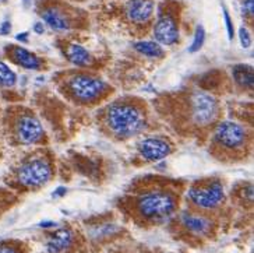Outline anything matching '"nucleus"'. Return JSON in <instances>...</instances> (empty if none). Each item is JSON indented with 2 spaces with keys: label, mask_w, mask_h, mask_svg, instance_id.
Segmentation results:
<instances>
[{
  "label": "nucleus",
  "mask_w": 254,
  "mask_h": 253,
  "mask_svg": "<svg viewBox=\"0 0 254 253\" xmlns=\"http://www.w3.org/2000/svg\"><path fill=\"white\" fill-rule=\"evenodd\" d=\"M154 105L159 116L183 137H205L222 115L219 100L214 94L203 90L162 95Z\"/></svg>",
  "instance_id": "1"
},
{
  "label": "nucleus",
  "mask_w": 254,
  "mask_h": 253,
  "mask_svg": "<svg viewBox=\"0 0 254 253\" xmlns=\"http://www.w3.org/2000/svg\"><path fill=\"white\" fill-rule=\"evenodd\" d=\"M97 119L103 135L116 141H126L147 130L150 108L144 100L125 95L101 108Z\"/></svg>",
  "instance_id": "2"
},
{
  "label": "nucleus",
  "mask_w": 254,
  "mask_h": 253,
  "mask_svg": "<svg viewBox=\"0 0 254 253\" xmlns=\"http://www.w3.org/2000/svg\"><path fill=\"white\" fill-rule=\"evenodd\" d=\"M155 7V0H100L97 17L103 26L141 38L151 32Z\"/></svg>",
  "instance_id": "3"
},
{
  "label": "nucleus",
  "mask_w": 254,
  "mask_h": 253,
  "mask_svg": "<svg viewBox=\"0 0 254 253\" xmlns=\"http://www.w3.org/2000/svg\"><path fill=\"white\" fill-rule=\"evenodd\" d=\"M178 182L156 176H144L134 183L131 204L137 217L148 223H159L169 218L178 208Z\"/></svg>",
  "instance_id": "4"
},
{
  "label": "nucleus",
  "mask_w": 254,
  "mask_h": 253,
  "mask_svg": "<svg viewBox=\"0 0 254 253\" xmlns=\"http://www.w3.org/2000/svg\"><path fill=\"white\" fill-rule=\"evenodd\" d=\"M253 148L252 127L236 120H219L211 130L209 153L219 161H245Z\"/></svg>",
  "instance_id": "5"
},
{
  "label": "nucleus",
  "mask_w": 254,
  "mask_h": 253,
  "mask_svg": "<svg viewBox=\"0 0 254 253\" xmlns=\"http://www.w3.org/2000/svg\"><path fill=\"white\" fill-rule=\"evenodd\" d=\"M56 84L62 95L81 107L100 105L113 92V87L108 82L90 70L60 73L56 77Z\"/></svg>",
  "instance_id": "6"
},
{
  "label": "nucleus",
  "mask_w": 254,
  "mask_h": 253,
  "mask_svg": "<svg viewBox=\"0 0 254 253\" xmlns=\"http://www.w3.org/2000/svg\"><path fill=\"white\" fill-rule=\"evenodd\" d=\"M54 168L53 154L44 145H36L11 167V182L21 189H41L52 181Z\"/></svg>",
  "instance_id": "7"
},
{
  "label": "nucleus",
  "mask_w": 254,
  "mask_h": 253,
  "mask_svg": "<svg viewBox=\"0 0 254 253\" xmlns=\"http://www.w3.org/2000/svg\"><path fill=\"white\" fill-rule=\"evenodd\" d=\"M36 14L54 32L73 34L90 27V14L67 0H36Z\"/></svg>",
  "instance_id": "8"
},
{
  "label": "nucleus",
  "mask_w": 254,
  "mask_h": 253,
  "mask_svg": "<svg viewBox=\"0 0 254 253\" xmlns=\"http://www.w3.org/2000/svg\"><path fill=\"white\" fill-rule=\"evenodd\" d=\"M4 135L14 147L45 145L48 135L39 118L27 107H10L4 115Z\"/></svg>",
  "instance_id": "9"
},
{
  "label": "nucleus",
  "mask_w": 254,
  "mask_h": 253,
  "mask_svg": "<svg viewBox=\"0 0 254 253\" xmlns=\"http://www.w3.org/2000/svg\"><path fill=\"white\" fill-rule=\"evenodd\" d=\"M184 6L179 0H159L155 7L151 34L159 45L172 48L181 41V17Z\"/></svg>",
  "instance_id": "10"
},
{
  "label": "nucleus",
  "mask_w": 254,
  "mask_h": 253,
  "mask_svg": "<svg viewBox=\"0 0 254 253\" xmlns=\"http://www.w3.org/2000/svg\"><path fill=\"white\" fill-rule=\"evenodd\" d=\"M187 199L200 210H215L225 201L224 183L218 178L196 181L187 190Z\"/></svg>",
  "instance_id": "11"
},
{
  "label": "nucleus",
  "mask_w": 254,
  "mask_h": 253,
  "mask_svg": "<svg viewBox=\"0 0 254 253\" xmlns=\"http://www.w3.org/2000/svg\"><path fill=\"white\" fill-rule=\"evenodd\" d=\"M57 46L63 56L76 67L82 70H97L101 66V57L76 35L57 39Z\"/></svg>",
  "instance_id": "12"
},
{
  "label": "nucleus",
  "mask_w": 254,
  "mask_h": 253,
  "mask_svg": "<svg viewBox=\"0 0 254 253\" xmlns=\"http://www.w3.org/2000/svg\"><path fill=\"white\" fill-rule=\"evenodd\" d=\"M175 151V143L165 135H150L137 143V154L144 163H159Z\"/></svg>",
  "instance_id": "13"
},
{
  "label": "nucleus",
  "mask_w": 254,
  "mask_h": 253,
  "mask_svg": "<svg viewBox=\"0 0 254 253\" xmlns=\"http://www.w3.org/2000/svg\"><path fill=\"white\" fill-rule=\"evenodd\" d=\"M4 55L11 63L27 70H42L46 62L38 55L20 45H7L4 48Z\"/></svg>",
  "instance_id": "14"
},
{
  "label": "nucleus",
  "mask_w": 254,
  "mask_h": 253,
  "mask_svg": "<svg viewBox=\"0 0 254 253\" xmlns=\"http://www.w3.org/2000/svg\"><path fill=\"white\" fill-rule=\"evenodd\" d=\"M181 225L184 226L189 232L197 236H207L211 234L214 223L212 220L204 214H193L189 211L181 213L180 216Z\"/></svg>",
  "instance_id": "15"
},
{
  "label": "nucleus",
  "mask_w": 254,
  "mask_h": 253,
  "mask_svg": "<svg viewBox=\"0 0 254 253\" xmlns=\"http://www.w3.org/2000/svg\"><path fill=\"white\" fill-rule=\"evenodd\" d=\"M74 232L70 228H60L51 234L46 242L48 253H64L67 252L74 244Z\"/></svg>",
  "instance_id": "16"
},
{
  "label": "nucleus",
  "mask_w": 254,
  "mask_h": 253,
  "mask_svg": "<svg viewBox=\"0 0 254 253\" xmlns=\"http://www.w3.org/2000/svg\"><path fill=\"white\" fill-rule=\"evenodd\" d=\"M232 79L239 90L253 91L254 72L250 64H235L232 67Z\"/></svg>",
  "instance_id": "17"
},
{
  "label": "nucleus",
  "mask_w": 254,
  "mask_h": 253,
  "mask_svg": "<svg viewBox=\"0 0 254 253\" xmlns=\"http://www.w3.org/2000/svg\"><path fill=\"white\" fill-rule=\"evenodd\" d=\"M133 49L137 54L141 55L143 57L151 59V60H161L165 57V49L162 45H159L158 42H155L154 39H140L133 44Z\"/></svg>",
  "instance_id": "18"
},
{
  "label": "nucleus",
  "mask_w": 254,
  "mask_h": 253,
  "mask_svg": "<svg viewBox=\"0 0 254 253\" xmlns=\"http://www.w3.org/2000/svg\"><path fill=\"white\" fill-rule=\"evenodd\" d=\"M17 83V74L4 62H0V87H13Z\"/></svg>",
  "instance_id": "19"
},
{
  "label": "nucleus",
  "mask_w": 254,
  "mask_h": 253,
  "mask_svg": "<svg viewBox=\"0 0 254 253\" xmlns=\"http://www.w3.org/2000/svg\"><path fill=\"white\" fill-rule=\"evenodd\" d=\"M204 42H205V29L201 24H199L194 29V36H193V42H191L190 48H189V52L190 54L199 52L200 49L204 46Z\"/></svg>",
  "instance_id": "20"
},
{
  "label": "nucleus",
  "mask_w": 254,
  "mask_h": 253,
  "mask_svg": "<svg viewBox=\"0 0 254 253\" xmlns=\"http://www.w3.org/2000/svg\"><path fill=\"white\" fill-rule=\"evenodd\" d=\"M240 11L246 21H249V26L253 27L254 0H240Z\"/></svg>",
  "instance_id": "21"
},
{
  "label": "nucleus",
  "mask_w": 254,
  "mask_h": 253,
  "mask_svg": "<svg viewBox=\"0 0 254 253\" xmlns=\"http://www.w3.org/2000/svg\"><path fill=\"white\" fill-rule=\"evenodd\" d=\"M222 13H224V21H225V27H227L228 38L232 41L233 36H235V26H233V21H232V17L229 14V11L225 6H222Z\"/></svg>",
  "instance_id": "22"
},
{
  "label": "nucleus",
  "mask_w": 254,
  "mask_h": 253,
  "mask_svg": "<svg viewBox=\"0 0 254 253\" xmlns=\"http://www.w3.org/2000/svg\"><path fill=\"white\" fill-rule=\"evenodd\" d=\"M237 35H239V41H240V45L243 46L245 49H247L249 46L252 45V34H250V31H249V28L247 27H240L239 28V32H237Z\"/></svg>",
  "instance_id": "23"
},
{
  "label": "nucleus",
  "mask_w": 254,
  "mask_h": 253,
  "mask_svg": "<svg viewBox=\"0 0 254 253\" xmlns=\"http://www.w3.org/2000/svg\"><path fill=\"white\" fill-rule=\"evenodd\" d=\"M10 31H11V23L10 21H3L0 24V35H9Z\"/></svg>",
  "instance_id": "24"
},
{
  "label": "nucleus",
  "mask_w": 254,
  "mask_h": 253,
  "mask_svg": "<svg viewBox=\"0 0 254 253\" xmlns=\"http://www.w3.org/2000/svg\"><path fill=\"white\" fill-rule=\"evenodd\" d=\"M0 253H20V252H18L16 248H13V246L1 245V246H0Z\"/></svg>",
  "instance_id": "25"
},
{
  "label": "nucleus",
  "mask_w": 254,
  "mask_h": 253,
  "mask_svg": "<svg viewBox=\"0 0 254 253\" xmlns=\"http://www.w3.org/2000/svg\"><path fill=\"white\" fill-rule=\"evenodd\" d=\"M34 31H35L36 34H44L45 32V24L42 23V21H38L34 24Z\"/></svg>",
  "instance_id": "26"
},
{
  "label": "nucleus",
  "mask_w": 254,
  "mask_h": 253,
  "mask_svg": "<svg viewBox=\"0 0 254 253\" xmlns=\"http://www.w3.org/2000/svg\"><path fill=\"white\" fill-rule=\"evenodd\" d=\"M16 39H17V41H20V42H24V44H27V42H28V32L17 34Z\"/></svg>",
  "instance_id": "27"
},
{
  "label": "nucleus",
  "mask_w": 254,
  "mask_h": 253,
  "mask_svg": "<svg viewBox=\"0 0 254 253\" xmlns=\"http://www.w3.org/2000/svg\"><path fill=\"white\" fill-rule=\"evenodd\" d=\"M66 192H67L66 188H59V189L54 192V196H63Z\"/></svg>",
  "instance_id": "28"
},
{
  "label": "nucleus",
  "mask_w": 254,
  "mask_h": 253,
  "mask_svg": "<svg viewBox=\"0 0 254 253\" xmlns=\"http://www.w3.org/2000/svg\"><path fill=\"white\" fill-rule=\"evenodd\" d=\"M31 3H32V0H23V4H24L25 7H29Z\"/></svg>",
  "instance_id": "29"
},
{
  "label": "nucleus",
  "mask_w": 254,
  "mask_h": 253,
  "mask_svg": "<svg viewBox=\"0 0 254 253\" xmlns=\"http://www.w3.org/2000/svg\"><path fill=\"white\" fill-rule=\"evenodd\" d=\"M41 226H54V223H42Z\"/></svg>",
  "instance_id": "30"
},
{
  "label": "nucleus",
  "mask_w": 254,
  "mask_h": 253,
  "mask_svg": "<svg viewBox=\"0 0 254 253\" xmlns=\"http://www.w3.org/2000/svg\"><path fill=\"white\" fill-rule=\"evenodd\" d=\"M6 1H7V0H0V4H4Z\"/></svg>",
  "instance_id": "31"
},
{
  "label": "nucleus",
  "mask_w": 254,
  "mask_h": 253,
  "mask_svg": "<svg viewBox=\"0 0 254 253\" xmlns=\"http://www.w3.org/2000/svg\"><path fill=\"white\" fill-rule=\"evenodd\" d=\"M67 1H84V0H67Z\"/></svg>",
  "instance_id": "32"
},
{
  "label": "nucleus",
  "mask_w": 254,
  "mask_h": 253,
  "mask_svg": "<svg viewBox=\"0 0 254 253\" xmlns=\"http://www.w3.org/2000/svg\"><path fill=\"white\" fill-rule=\"evenodd\" d=\"M0 157H1V147H0Z\"/></svg>",
  "instance_id": "33"
}]
</instances>
